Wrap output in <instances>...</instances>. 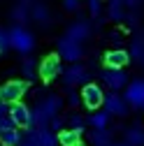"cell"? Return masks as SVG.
Here are the masks:
<instances>
[{"label": "cell", "instance_id": "cell-21", "mask_svg": "<svg viewBox=\"0 0 144 146\" xmlns=\"http://www.w3.org/2000/svg\"><path fill=\"white\" fill-rule=\"evenodd\" d=\"M88 139H91L93 146H109L112 144V132L107 130V127H102V130H93L91 135H88Z\"/></svg>", "mask_w": 144, "mask_h": 146}, {"label": "cell", "instance_id": "cell-7", "mask_svg": "<svg viewBox=\"0 0 144 146\" xmlns=\"http://www.w3.org/2000/svg\"><path fill=\"white\" fill-rule=\"evenodd\" d=\"M123 100L128 102V107L142 109L144 107V79H133L128 86H125Z\"/></svg>", "mask_w": 144, "mask_h": 146}, {"label": "cell", "instance_id": "cell-22", "mask_svg": "<svg viewBox=\"0 0 144 146\" xmlns=\"http://www.w3.org/2000/svg\"><path fill=\"white\" fill-rule=\"evenodd\" d=\"M109 118H112V116L107 114L105 109H102V111H98V109H95V111L88 116V123L93 125V130H102V127H107V125H109Z\"/></svg>", "mask_w": 144, "mask_h": 146}, {"label": "cell", "instance_id": "cell-34", "mask_svg": "<svg viewBox=\"0 0 144 146\" xmlns=\"http://www.w3.org/2000/svg\"><path fill=\"white\" fill-rule=\"evenodd\" d=\"M109 146H128V144H125V141H112Z\"/></svg>", "mask_w": 144, "mask_h": 146}, {"label": "cell", "instance_id": "cell-3", "mask_svg": "<svg viewBox=\"0 0 144 146\" xmlns=\"http://www.w3.org/2000/svg\"><path fill=\"white\" fill-rule=\"evenodd\" d=\"M61 72H63V65H61V56L58 53H49V56H44L42 63L37 65V77L42 81H53Z\"/></svg>", "mask_w": 144, "mask_h": 146}, {"label": "cell", "instance_id": "cell-39", "mask_svg": "<svg viewBox=\"0 0 144 146\" xmlns=\"http://www.w3.org/2000/svg\"><path fill=\"white\" fill-rule=\"evenodd\" d=\"M142 109H144V107H142Z\"/></svg>", "mask_w": 144, "mask_h": 146}, {"label": "cell", "instance_id": "cell-28", "mask_svg": "<svg viewBox=\"0 0 144 146\" xmlns=\"http://www.w3.org/2000/svg\"><path fill=\"white\" fill-rule=\"evenodd\" d=\"M86 5H88V14L93 19H98L100 12H102V0H86Z\"/></svg>", "mask_w": 144, "mask_h": 146}, {"label": "cell", "instance_id": "cell-14", "mask_svg": "<svg viewBox=\"0 0 144 146\" xmlns=\"http://www.w3.org/2000/svg\"><path fill=\"white\" fill-rule=\"evenodd\" d=\"M35 146H61L58 144V135L51 132L49 127H44V130H35Z\"/></svg>", "mask_w": 144, "mask_h": 146}, {"label": "cell", "instance_id": "cell-11", "mask_svg": "<svg viewBox=\"0 0 144 146\" xmlns=\"http://www.w3.org/2000/svg\"><path fill=\"white\" fill-rule=\"evenodd\" d=\"M9 116L16 123V127H30V109L19 100L9 104Z\"/></svg>", "mask_w": 144, "mask_h": 146}, {"label": "cell", "instance_id": "cell-2", "mask_svg": "<svg viewBox=\"0 0 144 146\" xmlns=\"http://www.w3.org/2000/svg\"><path fill=\"white\" fill-rule=\"evenodd\" d=\"M28 90V81L23 79H12V81H5L3 86H0V100L12 104V102H19Z\"/></svg>", "mask_w": 144, "mask_h": 146}, {"label": "cell", "instance_id": "cell-29", "mask_svg": "<svg viewBox=\"0 0 144 146\" xmlns=\"http://www.w3.org/2000/svg\"><path fill=\"white\" fill-rule=\"evenodd\" d=\"M12 127H16V123L12 121V116H9V114L0 118V130H12Z\"/></svg>", "mask_w": 144, "mask_h": 146}, {"label": "cell", "instance_id": "cell-25", "mask_svg": "<svg viewBox=\"0 0 144 146\" xmlns=\"http://www.w3.org/2000/svg\"><path fill=\"white\" fill-rule=\"evenodd\" d=\"M65 123H67V118H63V116H51V121H49V130L58 135L61 130H65Z\"/></svg>", "mask_w": 144, "mask_h": 146}, {"label": "cell", "instance_id": "cell-12", "mask_svg": "<svg viewBox=\"0 0 144 146\" xmlns=\"http://www.w3.org/2000/svg\"><path fill=\"white\" fill-rule=\"evenodd\" d=\"M65 37L75 40V42L88 40V37H91V23H88V21H75V23H70L67 30H65Z\"/></svg>", "mask_w": 144, "mask_h": 146}, {"label": "cell", "instance_id": "cell-32", "mask_svg": "<svg viewBox=\"0 0 144 146\" xmlns=\"http://www.w3.org/2000/svg\"><path fill=\"white\" fill-rule=\"evenodd\" d=\"M139 5H142V0H125V9H130V12L137 9Z\"/></svg>", "mask_w": 144, "mask_h": 146}, {"label": "cell", "instance_id": "cell-6", "mask_svg": "<svg viewBox=\"0 0 144 146\" xmlns=\"http://www.w3.org/2000/svg\"><path fill=\"white\" fill-rule=\"evenodd\" d=\"M61 74H63V84H65L67 88L88 84V70H86L84 65H79V63H72L70 67H65V70L61 72Z\"/></svg>", "mask_w": 144, "mask_h": 146}, {"label": "cell", "instance_id": "cell-26", "mask_svg": "<svg viewBox=\"0 0 144 146\" xmlns=\"http://www.w3.org/2000/svg\"><path fill=\"white\" fill-rule=\"evenodd\" d=\"M12 46H9V28H0V56L7 53Z\"/></svg>", "mask_w": 144, "mask_h": 146}, {"label": "cell", "instance_id": "cell-30", "mask_svg": "<svg viewBox=\"0 0 144 146\" xmlns=\"http://www.w3.org/2000/svg\"><path fill=\"white\" fill-rule=\"evenodd\" d=\"M63 7H65L67 12H77V9L81 7V0H63Z\"/></svg>", "mask_w": 144, "mask_h": 146}, {"label": "cell", "instance_id": "cell-15", "mask_svg": "<svg viewBox=\"0 0 144 146\" xmlns=\"http://www.w3.org/2000/svg\"><path fill=\"white\" fill-rule=\"evenodd\" d=\"M107 16H109L112 21H125V0H109Z\"/></svg>", "mask_w": 144, "mask_h": 146}, {"label": "cell", "instance_id": "cell-17", "mask_svg": "<svg viewBox=\"0 0 144 146\" xmlns=\"http://www.w3.org/2000/svg\"><path fill=\"white\" fill-rule=\"evenodd\" d=\"M81 135L84 132H79V130H61L58 132V144L61 146H79L81 144Z\"/></svg>", "mask_w": 144, "mask_h": 146}, {"label": "cell", "instance_id": "cell-35", "mask_svg": "<svg viewBox=\"0 0 144 146\" xmlns=\"http://www.w3.org/2000/svg\"><path fill=\"white\" fill-rule=\"evenodd\" d=\"M19 146H35V144H33V141H21Z\"/></svg>", "mask_w": 144, "mask_h": 146}, {"label": "cell", "instance_id": "cell-9", "mask_svg": "<svg viewBox=\"0 0 144 146\" xmlns=\"http://www.w3.org/2000/svg\"><path fill=\"white\" fill-rule=\"evenodd\" d=\"M100 79L109 90H114V93H119L121 88L128 86V74H125L123 70H105L100 74Z\"/></svg>", "mask_w": 144, "mask_h": 146}, {"label": "cell", "instance_id": "cell-27", "mask_svg": "<svg viewBox=\"0 0 144 146\" xmlns=\"http://www.w3.org/2000/svg\"><path fill=\"white\" fill-rule=\"evenodd\" d=\"M67 123H70V130H79V132H84V125H86V121H84L79 114H72V116L67 118Z\"/></svg>", "mask_w": 144, "mask_h": 146}, {"label": "cell", "instance_id": "cell-31", "mask_svg": "<svg viewBox=\"0 0 144 146\" xmlns=\"http://www.w3.org/2000/svg\"><path fill=\"white\" fill-rule=\"evenodd\" d=\"M67 102H70V107H77V104L81 102V95H79V93H75V90L70 88V93H67Z\"/></svg>", "mask_w": 144, "mask_h": 146}, {"label": "cell", "instance_id": "cell-37", "mask_svg": "<svg viewBox=\"0 0 144 146\" xmlns=\"http://www.w3.org/2000/svg\"><path fill=\"white\" fill-rule=\"evenodd\" d=\"M142 63H144V58H142Z\"/></svg>", "mask_w": 144, "mask_h": 146}, {"label": "cell", "instance_id": "cell-5", "mask_svg": "<svg viewBox=\"0 0 144 146\" xmlns=\"http://www.w3.org/2000/svg\"><path fill=\"white\" fill-rule=\"evenodd\" d=\"M58 56L67 63H77L84 56V46H81V42H75V40H70V37L63 35L58 40Z\"/></svg>", "mask_w": 144, "mask_h": 146}, {"label": "cell", "instance_id": "cell-38", "mask_svg": "<svg viewBox=\"0 0 144 146\" xmlns=\"http://www.w3.org/2000/svg\"><path fill=\"white\" fill-rule=\"evenodd\" d=\"M79 146H81V144H79Z\"/></svg>", "mask_w": 144, "mask_h": 146}, {"label": "cell", "instance_id": "cell-1", "mask_svg": "<svg viewBox=\"0 0 144 146\" xmlns=\"http://www.w3.org/2000/svg\"><path fill=\"white\" fill-rule=\"evenodd\" d=\"M9 46L14 49V51H19V53H30L33 49H35V35L26 28V26H12L9 28Z\"/></svg>", "mask_w": 144, "mask_h": 146}, {"label": "cell", "instance_id": "cell-13", "mask_svg": "<svg viewBox=\"0 0 144 146\" xmlns=\"http://www.w3.org/2000/svg\"><path fill=\"white\" fill-rule=\"evenodd\" d=\"M40 107L44 109V114L51 118V116H58L61 114V109H63V98L61 95H47L42 102H40Z\"/></svg>", "mask_w": 144, "mask_h": 146}, {"label": "cell", "instance_id": "cell-4", "mask_svg": "<svg viewBox=\"0 0 144 146\" xmlns=\"http://www.w3.org/2000/svg\"><path fill=\"white\" fill-rule=\"evenodd\" d=\"M102 100H105V90L100 88V84H93L88 81L81 86V102L86 109H91V111H95V109L102 107Z\"/></svg>", "mask_w": 144, "mask_h": 146}, {"label": "cell", "instance_id": "cell-33", "mask_svg": "<svg viewBox=\"0 0 144 146\" xmlns=\"http://www.w3.org/2000/svg\"><path fill=\"white\" fill-rule=\"evenodd\" d=\"M7 114H9V104L0 100V118H3V116H7Z\"/></svg>", "mask_w": 144, "mask_h": 146}, {"label": "cell", "instance_id": "cell-16", "mask_svg": "<svg viewBox=\"0 0 144 146\" xmlns=\"http://www.w3.org/2000/svg\"><path fill=\"white\" fill-rule=\"evenodd\" d=\"M21 141H23V135L19 132V127L0 130V146H19Z\"/></svg>", "mask_w": 144, "mask_h": 146}, {"label": "cell", "instance_id": "cell-19", "mask_svg": "<svg viewBox=\"0 0 144 146\" xmlns=\"http://www.w3.org/2000/svg\"><path fill=\"white\" fill-rule=\"evenodd\" d=\"M12 19H14V23L23 26V23L30 19V5H28V3H19V5H14V7H12Z\"/></svg>", "mask_w": 144, "mask_h": 146}, {"label": "cell", "instance_id": "cell-18", "mask_svg": "<svg viewBox=\"0 0 144 146\" xmlns=\"http://www.w3.org/2000/svg\"><path fill=\"white\" fill-rule=\"evenodd\" d=\"M125 144L128 146H144V127L133 125L125 130Z\"/></svg>", "mask_w": 144, "mask_h": 146}, {"label": "cell", "instance_id": "cell-10", "mask_svg": "<svg viewBox=\"0 0 144 146\" xmlns=\"http://www.w3.org/2000/svg\"><path fill=\"white\" fill-rule=\"evenodd\" d=\"M102 63H105L107 70H123L125 65L130 63V56H128V51H125V49H109V51L105 53Z\"/></svg>", "mask_w": 144, "mask_h": 146}, {"label": "cell", "instance_id": "cell-24", "mask_svg": "<svg viewBox=\"0 0 144 146\" xmlns=\"http://www.w3.org/2000/svg\"><path fill=\"white\" fill-rule=\"evenodd\" d=\"M21 72H23V79L26 81H33L35 77H37V60H35V58H26L21 63Z\"/></svg>", "mask_w": 144, "mask_h": 146}, {"label": "cell", "instance_id": "cell-36", "mask_svg": "<svg viewBox=\"0 0 144 146\" xmlns=\"http://www.w3.org/2000/svg\"><path fill=\"white\" fill-rule=\"evenodd\" d=\"M21 3H30V0H21Z\"/></svg>", "mask_w": 144, "mask_h": 146}, {"label": "cell", "instance_id": "cell-8", "mask_svg": "<svg viewBox=\"0 0 144 146\" xmlns=\"http://www.w3.org/2000/svg\"><path fill=\"white\" fill-rule=\"evenodd\" d=\"M102 107H105V111L109 114V116H119V118H121V116H125V114H128V102H125L119 93H114V90L105 95Z\"/></svg>", "mask_w": 144, "mask_h": 146}, {"label": "cell", "instance_id": "cell-23", "mask_svg": "<svg viewBox=\"0 0 144 146\" xmlns=\"http://www.w3.org/2000/svg\"><path fill=\"white\" fill-rule=\"evenodd\" d=\"M128 56H130V60H142L144 58V37H142V35H137V37L130 42Z\"/></svg>", "mask_w": 144, "mask_h": 146}, {"label": "cell", "instance_id": "cell-20", "mask_svg": "<svg viewBox=\"0 0 144 146\" xmlns=\"http://www.w3.org/2000/svg\"><path fill=\"white\" fill-rule=\"evenodd\" d=\"M30 19H35L37 23H49V7L44 3H33L30 5Z\"/></svg>", "mask_w": 144, "mask_h": 146}]
</instances>
